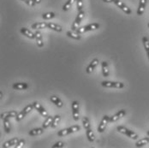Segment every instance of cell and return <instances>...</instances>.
Returning a JSON list of instances; mask_svg holds the SVG:
<instances>
[{"instance_id": "1", "label": "cell", "mask_w": 149, "mask_h": 148, "mask_svg": "<svg viewBox=\"0 0 149 148\" xmlns=\"http://www.w3.org/2000/svg\"><path fill=\"white\" fill-rule=\"evenodd\" d=\"M117 130L120 133L129 136L130 138H131L133 140H137L138 139V134L137 133H134V131H132V130H130V129H127L125 127H123V126H118L117 128Z\"/></svg>"}, {"instance_id": "2", "label": "cell", "mask_w": 149, "mask_h": 148, "mask_svg": "<svg viewBox=\"0 0 149 148\" xmlns=\"http://www.w3.org/2000/svg\"><path fill=\"white\" fill-rule=\"evenodd\" d=\"M100 24L99 23H92L89 24L86 27H81V28H77V30L75 32H77L78 33L81 34V33H84L86 32H88V31H93V30H96L98 28H100Z\"/></svg>"}, {"instance_id": "3", "label": "cell", "mask_w": 149, "mask_h": 148, "mask_svg": "<svg viewBox=\"0 0 149 148\" xmlns=\"http://www.w3.org/2000/svg\"><path fill=\"white\" fill-rule=\"evenodd\" d=\"M84 15H85V12L83 10L78 11V15L76 16L74 22H73V24H72V27H71V29L73 30V31H76L77 28H79V25H80L81 20L83 19Z\"/></svg>"}, {"instance_id": "4", "label": "cell", "mask_w": 149, "mask_h": 148, "mask_svg": "<svg viewBox=\"0 0 149 148\" xmlns=\"http://www.w3.org/2000/svg\"><path fill=\"white\" fill-rule=\"evenodd\" d=\"M101 85L104 88H124V84L122 82H115V81H102Z\"/></svg>"}, {"instance_id": "5", "label": "cell", "mask_w": 149, "mask_h": 148, "mask_svg": "<svg viewBox=\"0 0 149 148\" xmlns=\"http://www.w3.org/2000/svg\"><path fill=\"white\" fill-rule=\"evenodd\" d=\"M114 3H115V4H116L118 7H119L120 9H121L124 13H126L127 15H130V14L132 13L131 10H130L128 6H126L122 1H120V0H115Z\"/></svg>"}, {"instance_id": "6", "label": "cell", "mask_w": 149, "mask_h": 148, "mask_svg": "<svg viewBox=\"0 0 149 148\" xmlns=\"http://www.w3.org/2000/svg\"><path fill=\"white\" fill-rule=\"evenodd\" d=\"M109 120H110V117H108L106 115L104 116V117H103V119L100 122V124L98 127V132H100V133H103L104 132V130H105L107 123L109 122Z\"/></svg>"}, {"instance_id": "7", "label": "cell", "mask_w": 149, "mask_h": 148, "mask_svg": "<svg viewBox=\"0 0 149 148\" xmlns=\"http://www.w3.org/2000/svg\"><path fill=\"white\" fill-rule=\"evenodd\" d=\"M33 106H34V109L35 110H38V112L42 116V117H48V113H47V111L45 110V108L41 105V104H40V103H38V102H34L33 103Z\"/></svg>"}, {"instance_id": "8", "label": "cell", "mask_w": 149, "mask_h": 148, "mask_svg": "<svg viewBox=\"0 0 149 148\" xmlns=\"http://www.w3.org/2000/svg\"><path fill=\"white\" fill-rule=\"evenodd\" d=\"M72 114L74 121L79 120V103L77 101L72 102Z\"/></svg>"}, {"instance_id": "9", "label": "cell", "mask_w": 149, "mask_h": 148, "mask_svg": "<svg viewBox=\"0 0 149 148\" xmlns=\"http://www.w3.org/2000/svg\"><path fill=\"white\" fill-rule=\"evenodd\" d=\"M147 1L148 0H140L139 2V6H138V10H137V15H142L144 11H145V8L147 5Z\"/></svg>"}, {"instance_id": "10", "label": "cell", "mask_w": 149, "mask_h": 148, "mask_svg": "<svg viewBox=\"0 0 149 148\" xmlns=\"http://www.w3.org/2000/svg\"><path fill=\"white\" fill-rule=\"evenodd\" d=\"M125 114H126V111H125L124 110H119L117 114H115V115H113L112 117H110V120H109V122H114L118 121V119L123 117Z\"/></svg>"}, {"instance_id": "11", "label": "cell", "mask_w": 149, "mask_h": 148, "mask_svg": "<svg viewBox=\"0 0 149 148\" xmlns=\"http://www.w3.org/2000/svg\"><path fill=\"white\" fill-rule=\"evenodd\" d=\"M98 64H99V60L97 59V58H94V59L93 60V61L90 63L89 65L87 67V69H86V72H87L88 74L92 73V72H93V70L95 69V67H96Z\"/></svg>"}, {"instance_id": "12", "label": "cell", "mask_w": 149, "mask_h": 148, "mask_svg": "<svg viewBox=\"0 0 149 148\" xmlns=\"http://www.w3.org/2000/svg\"><path fill=\"white\" fill-rule=\"evenodd\" d=\"M17 112L15 110H11V111H7V112H3L1 114V118L5 119V118H10V117H15L17 116Z\"/></svg>"}, {"instance_id": "13", "label": "cell", "mask_w": 149, "mask_h": 148, "mask_svg": "<svg viewBox=\"0 0 149 148\" xmlns=\"http://www.w3.org/2000/svg\"><path fill=\"white\" fill-rule=\"evenodd\" d=\"M21 33H22L23 35L27 36L28 38L31 39V40L35 39V33H32L29 29H28V28H21Z\"/></svg>"}, {"instance_id": "14", "label": "cell", "mask_w": 149, "mask_h": 148, "mask_svg": "<svg viewBox=\"0 0 149 148\" xmlns=\"http://www.w3.org/2000/svg\"><path fill=\"white\" fill-rule=\"evenodd\" d=\"M19 141V139L18 138H13L11 139L10 140H8L6 141L3 145V148H8L10 147H13V146H15Z\"/></svg>"}, {"instance_id": "15", "label": "cell", "mask_w": 149, "mask_h": 148, "mask_svg": "<svg viewBox=\"0 0 149 148\" xmlns=\"http://www.w3.org/2000/svg\"><path fill=\"white\" fill-rule=\"evenodd\" d=\"M13 88L15 90H26L29 88V85L25 82H20V83H14Z\"/></svg>"}, {"instance_id": "16", "label": "cell", "mask_w": 149, "mask_h": 148, "mask_svg": "<svg viewBox=\"0 0 149 148\" xmlns=\"http://www.w3.org/2000/svg\"><path fill=\"white\" fill-rule=\"evenodd\" d=\"M35 40H36V42H37V45L39 47H42L43 46V40H42V35L40 33V31H36L35 33Z\"/></svg>"}, {"instance_id": "17", "label": "cell", "mask_w": 149, "mask_h": 148, "mask_svg": "<svg viewBox=\"0 0 149 148\" xmlns=\"http://www.w3.org/2000/svg\"><path fill=\"white\" fill-rule=\"evenodd\" d=\"M44 128H38V129H34L33 130L29 131V134L30 136H36V135H40L42 133H44Z\"/></svg>"}, {"instance_id": "18", "label": "cell", "mask_w": 149, "mask_h": 148, "mask_svg": "<svg viewBox=\"0 0 149 148\" xmlns=\"http://www.w3.org/2000/svg\"><path fill=\"white\" fill-rule=\"evenodd\" d=\"M31 28L33 29H42L48 28V25L45 22H37V23H33Z\"/></svg>"}, {"instance_id": "19", "label": "cell", "mask_w": 149, "mask_h": 148, "mask_svg": "<svg viewBox=\"0 0 149 148\" xmlns=\"http://www.w3.org/2000/svg\"><path fill=\"white\" fill-rule=\"evenodd\" d=\"M3 129H4V131L7 133H10L11 132V128H10V118L3 119Z\"/></svg>"}, {"instance_id": "20", "label": "cell", "mask_w": 149, "mask_h": 148, "mask_svg": "<svg viewBox=\"0 0 149 148\" xmlns=\"http://www.w3.org/2000/svg\"><path fill=\"white\" fill-rule=\"evenodd\" d=\"M101 66H102V73H103V76L104 77H108L109 76V69H108V63L107 62H102L101 63Z\"/></svg>"}, {"instance_id": "21", "label": "cell", "mask_w": 149, "mask_h": 148, "mask_svg": "<svg viewBox=\"0 0 149 148\" xmlns=\"http://www.w3.org/2000/svg\"><path fill=\"white\" fill-rule=\"evenodd\" d=\"M148 143H149V138L146 137V138H143V139L138 140L135 144V147H144L145 145H147Z\"/></svg>"}, {"instance_id": "22", "label": "cell", "mask_w": 149, "mask_h": 148, "mask_svg": "<svg viewBox=\"0 0 149 148\" xmlns=\"http://www.w3.org/2000/svg\"><path fill=\"white\" fill-rule=\"evenodd\" d=\"M67 36L68 37H70L72 39H74V40H81V35L80 33H78L77 32H74V31H68L67 32Z\"/></svg>"}, {"instance_id": "23", "label": "cell", "mask_w": 149, "mask_h": 148, "mask_svg": "<svg viewBox=\"0 0 149 148\" xmlns=\"http://www.w3.org/2000/svg\"><path fill=\"white\" fill-rule=\"evenodd\" d=\"M53 118H54V117H47L46 119L45 120V122H43V124H42V128H44V129H47L48 127H50L51 125H52V121H53Z\"/></svg>"}, {"instance_id": "24", "label": "cell", "mask_w": 149, "mask_h": 148, "mask_svg": "<svg viewBox=\"0 0 149 148\" xmlns=\"http://www.w3.org/2000/svg\"><path fill=\"white\" fill-rule=\"evenodd\" d=\"M50 99H51V101H52L53 104H56L58 107L61 108V107L63 106V102L61 101V99H60L58 97H57V96H52V97L50 98Z\"/></svg>"}, {"instance_id": "25", "label": "cell", "mask_w": 149, "mask_h": 148, "mask_svg": "<svg viewBox=\"0 0 149 148\" xmlns=\"http://www.w3.org/2000/svg\"><path fill=\"white\" fill-rule=\"evenodd\" d=\"M86 133H87V137L88 139L90 142H93L95 140V136H94V133L93 132V130L91 129V128L88 129H86Z\"/></svg>"}, {"instance_id": "26", "label": "cell", "mask_w": 149, "mask_h": 148, "mask_svg": "<svg viewBox=\"0 0 149 148\" xmlns=\"http://www.w3.org/2000/svg\"><path fill=\"white\" fill-rule=\"evenodd\" d=\"M74 1H75V0H68V1L63 4V11L69 10L71 8L72 4L74 3Z\"/></svg>"}, {"instance_id": "27", "label": "cell", "mask_w": 149, "mask_h": 148, "mask_svg": "<svg viewBox=\"0 0 149 148\" xmlns=\"http://www.w3.org/2000/svg\"><path fill=\"white\" fill-rule=\"evenodd\" d=\"M48 25V28H51V29L54 30V31H57V32H61L62 31V27L58 25V24H55V23H47Z\"/></svg>"}, {"instance_id": "28", "label": "cell", "mask_w": 149, "mask_h": 148, "mask_svg": "<svg viewBox=\"0 0 149 148\" xmlns=\"http://www.w3.org/2000/svg\"><path fill=\"white\" fill-rule=\"evenodd\" d=\"M73 133L72 132V130L69 128V129H62V130H60L58 131V136H59V137H63V136H65V135H68V134H70V133Z\"/></svg>"}, {"instance_id": "29", "label": "cell", "mask_w": 149, "mask_h": 148, "mask_svg": "<svg viewBox=\"0 0 149 148\" xmlns=\"http://www.w3.org/2000/svg\"><path fill=\"white\" fill-rule=\"evenodd\" d=\"M60 120H61V117H60L59 115H57V116H55L54 117V118H53V121H52V125H51V127L52 128H56L57 126H58V124L59 123Z\"/></svg>"}, {"instance_id": "30", "label": "cell", "mask_w": 149, "mask_h": 148, "mask_svg": "<svg viewBox=\"0 0 149 148\" xmlns=\"http://www.w3.org/2000/svg\"><path fill=\"white\" fill-rule=\"evenodd\" d=\"M142 42H143V45L145 47V50L147 51V53L149 52V40L147 37H143L142 38Z\"/></svg>"}, {"instance_id": "31", "label": "cell", "mask_w": 149, "mask_h": 148, "mask_svg": "<svg viewBox=\"0 0 149 148\" xmlns=\"http://www.w3.org/2000/svg\"><path fill=\"white\" fill-rule=\"evenodd\" d=\"M26 113L23 111V110L21 111V112H19L18 114H17V116L15 117V120H16V122H20L21 120H22V119L24 118L25 117H26Z\"/></svg>"}, {"instance_id": "32", "label": "cell", "mask_w": 149, "mask_h": 148, "mask_svg": "<svg viewBox=\"0 0 149 148\" xmlns=\"http://www.w3.org/2000/svg\"><path fill=\"white\" fill-rule=\"evenodd\" d=\"M82 123H83V127H84L85 129H90V122L89 120L88 119V117H84L82 118Z\"/></svg>"}, {"instance_id": "33", "label": "cell", "mask_w": 149, "mask_h": 148, "mask_svg": "<svg viewBox=\"0 0 149 148\" xmlns=\"http://www.w3.org/2000/svg\"><path fill=\"white\" fill-rule=\"evenodd\" d=\"M54 17H55V14L53 12H48V13H45V14L42 15V18H44L45 20H49V19H52Z\"/></svg>"}, {"instance_id": "34", "label": "cell", "mask_w": 149, "mask_h": 148, "mask_svg": "<svg viewBox=\"0 0 149 148\" xmlns=\"http://www.w3.org/2000/svg\"><path fill=\"white\" fill-rule=\"evenodd\" d=\"M75 1H76V3H77V10H78V11L82 10V8H83L82 0H75Z\"/></svg>"}, {"instance_id": "35", "label": "cell", "mask_w": 149, "mask_h": 148, "mask_svg": "<svg viewBox=\"0 0 149 148\" xmlns=\"http://www.w3.org/2000/svg\"><path fill=\"white\" fill-rule=\"evenodd\" d=\"M25 145V140H19V141H18V143L15 145V147L16 148H20V147H22L23 146Z\"/></svg>"}, {"instance_id": "36", "label": "cell", "mask_w": 149, "mask_h": 148, "mask_svg": "<svg viewBox=\"0 0 149 148\" xmlns=\"http://www.w3.org/2000/svg\"><path fill=\"white\" fill-rule=\"evenodd\" d=\"M70 129L72 130V132H73V133H74V132H77V131H79V130L81 129V128H80V126H79V125H74V126L70 127Z\"/></svg>"}, {"instance_id": "37", "label": "cell", "mask_w": 149, "mask_h": 148, "mask_svg": "<svg viewBox=\"0 0 149 148\" xmlns=\"http://www.w3.org/2000/svg\"><path fill=\"white\" fill-rule=\"evenodd\" d=\"M22 1H23V2H25L28 5H29V6H32V7H33L36 3L33 1V0H22Z\"/></svg>"}, {"instance_id": "38", "label": "cell", "mask_w": 149, "mask_h": 148, "mask_svg": "<svg viewBox=\"0 0 149 148\" xmlns=\"http://www.w3.org/2000/svg\"><path fill=\"white\" fill-rule=\"evenodd\" d=\"M63 146H64V144H63V142H62V141H58V142H57L56 144H54V145L52 146V148L63 147Z\"/></svg>"}, {"instance_id": "39", "label": "cell", "mask_w": 149, "mask_h": 148, "mask_svg": "<svg viewBox=\"0 0 149 148\" xmlns=\"http://www.w3.org/2000/svg\"><path fill=\"white\" fill-rule=\"evenodd\" d=\"M103 1H104V3H112V2L114 3L115 0H103Z\"/></svg>"}, {"instance_id": "40", "label": "cell", "mask_w": 149, "mask_h": 148, "mask_svg": "<svg viewBox=\"0 0 149 148\" xmlns=\"http://www.w3.org/2000/svg\"><path fill=\"white\" fill-rule=\"evenodd\" d=\"M33 2H34L35 3H40L41 0H33Z\"/></svg>"}, {"instance_id": "41", "label": "cell", "mask_w": 149, "mask_h": 148, "mask_svg": "<svg viewBox=\"0 0 149 148\" xmlns=\"http://www.w3.org/2000/svg\"><path fill=\"white\" fill-rule=\"evenodd\" d=\"M147 54H148V60H149V52H148Z\"/></svg>"}, {"instance_id": "42", "label": "cell", "mask_w": 149, "mask_h": 148, "mask_svg": "<svg viewBox=\"0 0 149 148\" xmlns=\"http://www.w3.org/2000/svg\"><path fill=\"white\" fill-rule=\"evenodd\" d=\"M148 133V135L149 136V131H148V133Z\"/></svg>"}, {"instance_id": "43", "label": "cell", "mask_w": 149, "mask_h": 148, "mask_svg": "<svg viewBox=\"0 0 149 148\" xmlns=\"http://www.w3.org/2000/svg\"><path fill=\"white\" fill-rule=\"evenodd\" d=\"M148 28H149V22H148Z\"/></svg>"}]
</instances>
